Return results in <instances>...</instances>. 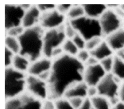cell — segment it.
I'll list each match as a JSON object with an SVG mask.
<instances>
[{"label":"cell","mask_w":124,"mask_h":109,"mask_svg":"<svg viewBox=\"0 0 124 109\" xmlns=\"http://www.w3.org/2000/svg\"><path fill=\"white\" fill-rule=\"evenodd\" d=\"M92 106L94 109H111V106L107 98L97 95L91 98Z\"/></svg>","instance_id":"44dd1931"},{"label":"cell","mask_w":124,"mask_h":109,"mask_svg":"<svg viewBox=\"0 0 124 109\" xmlns=\"http://www.w3.org/2000/svg\"><path fill=\"white\" fill-rule=\"evenodd\" d=\"M52 62V60L45 57H42L31 63L27 74L38 77L43 73L51 70Z\"/></svg>","instance_id":"4fadbf2b"},{"label":"cell","mask_w":124,"mask_h":109,"mask_svg":"<svg viewBox=\"0 0 124 109\" xmlns=\"http://www.w3.org/2000/svg\"><path fill=\"white\" fill-rule=\"evenodd\" d=\"M66 39L64 24L58 28L46 30L43 39V57L51 59L52 52L62 47Z\"/></svg>","instance_id":"5b68a950"},{"label":"cell","mask_w":124,"mask_h":109,"mask_svg":"<svg viewBox=\"0 0 124 109\" xmlns=\"http://www.w3.org/2000/svg\"><path fill=\"white\" fill-rule=\"evenodd\" d=\"M90 56L91 55L89 51L85 49L79 50L78 54L76 55V57L80 62L84 64Z\"/></svg>","instance_id":"4dcf8cb0"},{"label":"cell","mask_w":124,"mask_h":109,"mask_svg":"<svg viewBox=\"0 0 124 109\" xmlns=\"http://www.w3.org/2000/svg\"><path fill=\"white\" fill-rule=\"evenodd\" d=\"M107 73L100 64L85 66L83 82L88 86H96Z\"/></svg>","instance_id":"7c38bea8"},{"label":"cell","mask_w":124,"mask_h":109,"mask_svg":"<svg viewBox=\"0 0 124 109\" xmlns=\"http://www.w3.org/2000/svg\"><path fill=\"white\" fill-rule=\"evenodd\" d=\"M99 63V61L97 59H96L95 57L91 55L84 65V66H93Z\"/></svg>","instance_id":"f35d334b"},{"label":"cell","mask_w":124,"mask_h":109,"mask_svg":"<svg viewBox=\"0 0 124 109\" xmlns=\"http://www.w3.org/2000/svg\"><path fill=\"white\" fill-rule=\"evenodd\" d=\"M5 47L15 54H19L20 45L17 38L6 35L5 39Z\"/></svg>","instance_id":"603a6c76"},{"label":"cell","mask_w":124,"mask_h":109,"mask_svg":"<svg viewBox=\"0 0 124 109\" xmlns=\"http://www.w3.org/2000/svg\"><path fill=\"white\" fill-rule=\"evenodd\" d=\"M42 103L26 91L17 97L6 100L5 109H42Z\"/></svg>","instance_id":"52a82bcc"},{"label":"cell","mask_w":124,"mask_h":109,"mask_svg":"<svg viewBox=\"0 0 124 109\" xmlns=\"http://www.w3.org/2000/svg\"><path fill=\"white\" fill-rule=\"evenodd\" d=\"M72 6L71 4H58L56 5V9L61 14L65 15L69 11V9Z\"/></svg>","instance_id":"836d02e7"},{"label":"cell","mask_w":124,"mask_h":109,"mask_svg":"<svg viewBox=\"0 0 124 109\" xmlns=\"http://www.w3.org/2000/svg\"><path fill=\"white\" fill-rule=\"evenodd\" d=\"M28 74L15 69L13 67L5 68V96L6 100L17 97L26 92Z\"/></svg>","instance_id":"3957f363"},{"label":"cell","mask_w":124,"mask_h":109,"mask_svg":"<svg viewBox=\"0 0 124 109\" xmlns=\"http://www.w3.org/2000/svg\"><path fill=\"white\" fill-rule=\"evenodd\" d=\"M123 24H124V22H123Z\"/></svg>","instance_id":"ee69618b"},{"label":"cell","mask_w":124,"mask_h":109,"mask_svg":"<svg viewBox=\"0 0 124 109\" xmlns=\"http://www.w3.org/2000/svg\"><path fill=\"white\" fill-rule=\"evenodd\" d=\"M37 6L40 12L44 13L46 11L52 10L56 9V5L55 4H38Z\"/></svg>","instance_id":"d590c367"},{"label":"cell","mask_w":124,"mask_h":109,"mask_svg":"<svg viewBox=\"0 0 124 109\" xmlns=\"http://www.w3.org/2000/svg\"><path fill=\"white\" fill-rule=\"evenodd\" d=\"M124 12V4H123V5H121V6H120V7H119Z\"/></svg>","instance_id":"7bdbcfd3"},{"label":"cell","mask_w":124,"mask_h":109,"mask_svg":"<svg viewBox=\"0 0 124 109\" xmlns=\"http://www.w3.org/2000/svg\"><path fill=\"white\" fill-rule=\"evenodd\" d=\"M82 5L84 8L86 16L98 19L108 9L107 5L103 4Z\"/></svg>","instance_id":"ac0fdd59"},{"label":"cell","mask_w":124,"mask_h":109,"mask_svg":"<svg viewBox=\"0 0 124 109\" xmlns=\"http://www.w3.org/2000/svg\"><path fill=\"white\" fill-rule=\"evenodd\" d=\"M121 81L111 73H107L96 86L98 95L108 99L119 97Z\"/></svg>","instance_id":"8992f818"},{"label":"cell","mask_w":124,"mask_h":109,"mask_svg":"<svg viewBox=\"0 0 124 109\" xmlns=\"http://www.w3.org/2000/svg\"><path fill=\"white\" fill-rule=\"evenodd\" d=\"M85 99L81 97H73L68 100L74 109H78L82 105Z\"/></svg>","instance_id":"d6a6232c"},{"label":"cell","mask_w":124,"mask_h":109,"mask_svg":"<svg viewBox=\"0 0 124 109\" xmlns=\"http://www.w3.org/2000/svg\"><path fill=\"white\" fill-rule=\"evenodd\" d=\"M52 61L50 76L47 82V99L54 101L63 97L70 87L83 81L85 66L76 56L65 53Z\"/></svg>","instance_id":"6da1fadb"},{"label":"cell","mask_w":124,"mask_h":109,"mask_svg":"<svg viewBox=\"0 0 124 109\" xmlns=\"http://www.w3.org/2000/svg\"><path fill=\"white\" fill-rule=\"evenodd\" d=\"M111 109H124V102L120 100L116 104L111 107Z\"/></svg>","instance_id":"60d3db41"},{"label":"cell","mask_w":124,"mask_h":109,"mask_svg":"<svg viewBox=\"0 0 124 109\" xmlns=\"http://www.w3.org/2000/svg\"><path fill=\"white\" fill-rule=\"evenodd\" d=\"M54 101L56 109H74L69 100L64 97L59 98Z\"/></svg>","instance_id":"484cf974"},{"label":"cell","mask_w":124,"mask_h":109,"mask_svg":"<svg viewBox=\"0 0 124 109\" xmlns=\"http://www.w3.org/2000/svg\"><path fill=\"white\" fill-rule=\"evenodd\" d=\"M65 15L60 13L56 9L42 13L39 25L45 30L58 28L65 22Z\"/></svg>","instance_id":"8fae6325"},{"label":"cell","mask_w":124,"mask_h":109,"mask_svg":"<svg viewBox=\"0 0 124 109\" xmlns=\"http://www.w3.org/2000/svg\"><path fill=\"white\" fill-rule=\"evenodd\" d=\"M41 14L37 5H31L25 12L22 19V26L26 29L39 25Z\"/></svg>","instance_id":"5bb4252c"},{"label":"cell","mask_w":124,"mask_h":109,"mask_svg":"<svg viewBox=\"0 0 124 109\" xmlns=\"http://www.w3.org/2000/svg\"><path fill=\"white\" fill-rule=\"evenodd\" d=\"M98 95L96 86H88L87 89V97L91 99Z\"/></svg>","instance_id":"8d00e7d4"},{"label":"cell","mask_w":124,"mask_h":109,"mask_svg":"<svg viewBox=\"0 0 124 109\" xmlns=\"http://www.w3.org/2000/svg\"><path fill=\"white\" fill-rule=\"evenodd\" d=\"M26 91L42 101L48 98L47 82L36 76L28 74Z\"/></svg>","instance_id":"9c48e42d"},{"label":"cell","mask_w":124,"mask_h":109,"mask_svg":"<svg viewBox=\"0 0 124 109\" xmlns=\"http://www.w3.org/2000/svg\"><path fill=\"white\" fill-rule=\"evenodd\" d=\"M114 63V55L105 58L99 61V64L107 73L111 72Z\"/></svg>","instance_id":"d4e9b609"},{"label":"cell","mask_w":124,"mask_h":109,"mask_svg":"<svg viewBox=\"0 0 124 109\" xmlns=\"http://www.w3.org/2000/svg\"><path fill=\"white\" fill-rule=\"evenodd\" d=\"M116 55L124 61V49L117 52Z\"/></svg>","instance_id":"b9f144b4"},{"label":"cell","mask_w":124,"mask_h":109,"mask_svg":"<svg viewBox=\"0 0 124 109\" xmlns=\"http://www.w3.org/2000/svg\"><path fill=\"white\" fill-rule=\"evenodd\" d=\"M85 15L84 8L82 5H72L66 14L68 20L71 21L75 20Z\"/></svg>","instance_id":"7402d4cb"},{"label":"cell","mask_w":124,"mask_h":109,"mask_svg":"<svg viewBox=\"0 0 124 109\" xmlns=\"http://www.w3.org/2000/svg\"><path fill=\"white\" fill-rule=\"evenodd\" d=\"M102 37H97L92 38L86 41L85 49L90 52L96 48L102 41Z\"/></svg>","instance_id":"4316f807"},{"label":"cell","mask_w":124,"mask_h":109,"mask_svg":"<svg viewBox=\"0 0 124 109\" xmlns=\"http://www.w3.org/2000/svg\"><path fill=\"white\" fill-rule=\"evenodd\" d=\"M62 49L64 53L68 55L76 56L79 50L71 39H67L62 45Z\"/></svg>","instance_id":"cb8c5ba5"},{"label":"cell","mask_w":124,"mask_h":109,"mask_svg":"<svg viewBox=\"0 0 124 109\" xmlns=\"http://www.w3.org/2000/svg\"><path fill=\"white\" fill-rule=\"evenodd\" d=\"M88 86L83 82H78L68 89L63 97L69 99L73 97L87 98V89Z\"/></svg>","instance_id":"2e32d148"},{"label":"cell","mask_w":124,"mask_h":109,"mask_svg":"<svg viewBox=\"0 0 124 109\" xmlns=\"http://www.w3.org/2000/svg\"><path fill=\"white\" fill-rule=\"evenodd\" d=\"M89 52L91 56L100 61L105 58L113 55V51L105 40H103L96 48Z\"/></svg>","instance_id":"e0dca14e"},{"label":"cell","mask_w":124,"mask_h":109,"mask_svg":"<svg viewBox=\"0 0 124 109\" xmlns=\"http://www.w3.org/2000/svg\"><path fill=\"white\" fill-rule=\"evenodd\" d=\"M12 51L5 47V68L12 66L13 57L15 55Z\"/></svg>","instance_id":"1f68e13d"},{"label":"cell","mask_w":124,"mask_h":109,"mask_svg":"<svg viewBox=\"0 0 124 109\" xmlns=\"http://www.w3.org/2000/svg\"><path fill=\"white\" fill-rule=\"evenodd\" d=\"M39 25L25 29L17 39L20 45L19 54L31 63L43 56V39L45 32Z\"/></svg>","instance_id":"7a4b0ae2"},{"label":"cell","mask_w":124,"mask_h":109,"mask_svg":"<svg viewBox=\"0 0 124 109\" xmlns=\"http://www.w3.org/2000/svg\"><path fill=\"white\" fill-rule=\"evenodd\" d=\"M119 97L121 101L124 102V81L121 83L119 90Z\"/></svg>","instance_id":"ab89813d"},{"label":"cell","mask_w":124,"mask_h":109,"mask_svg":"<svg viewBox=\"0 0 124 109\" xmlns=\"http://www.w3.org/2000/svg\"><path fill=\"white\" fill-rule=\"evenodd\" d=\"M72 26L86 41L97 37H103L99 19L86 15L79 18L70 21Z\"/></svg>","instance_id":"277c9868"},{"label":"cell","mask_w":124,"mask_h":109,"mask_svg":"<svg viewBox=\"0 0 124 109\" xmlns=\"http://www.w3.org/2000/svg\"><path fill=\"white\" fill-rule=\"evenodd\" d=\"M111 73L122 81H124V61L116 54L114 55V63Z\"/></svg>","instance_id":"ffe728a7"},{"label":"cell","mask_w":124,"mask_h":109,"mask_svg":"<svg viewBox=\"0 0 124 109\" xmlns=\"http://www.w3.org/2000/svg\"><path fill=\"white\" fill-rule=\"evenodd\" d=\"M31 63L27 58L18 54H15L11 67L17 71L27 73Z\"/></svg>","instance_id":"d6986e66"},{"label":"cell","mask_w":124,"mask_h":109,"mask_svg":"<svg viewBox=\"0 0 124 109\" xmlns=\"http://www.w3.org/2000/svg\"><path fill=\"white\" fill-rule=\"evenodd\" d=\"M42 109H56L54 101L49 99L43 101L42 103Z\"/></svg>","instance_id":"e575fe53"},{"label":"cell","mask_w":124,"mask_h":109,"mask_svg":"<svg viewBox=\"0 0 124 109\" xmlns=\"http://www.w3.org/2000/svg\"><path fill=\"white\" fill-rule=\"evenodd\" d=\"M79 50L85 49L86 41L78 34H77L72 39Z\"/></svg>","instance_id":"f546056e"},{"label":"cell","mask_w":124,"mask_h":109,"mask_svg":"<svg viewBox=\"0 0 124 109\" xmlns=\"http://www.w3.org/2000/svg\"><path fill=\"white\" fill-rule=\"evenodd\" d=\"M78 109H92L91 100L89 98H86L82 105Z\"/></svg>","instance_id":"74e56055"},{"label":"cell","mask_w":124,"mask_h":109,"mask_svg":"<svg viewBox=\"0 0 124 109\" xmlns=\"http://www.w3.org/2000/svg\"><path fill=\"white\" fill-rule=\"evenodd\" d=\"M26 10L21 5H5V30L22 26V19Z\"/></svg>","instance_id":"30bf717a"},{"label":"cell","mask_w":124,"mask_h":109,"mask_svg":"<svg viewBox=\"0 0 124 109\" xmlns=\"http://www.w3.org/2000/svg\"><path fill=\"white\" fill-rule=\"evenodd\" d=\"M64 33L66 39L72 40L77 34V31L72 26L70 20H66L64 23Z\"/></svg>","instance_id":"83f0119b"},{"label":"cell","mask_w":124,"mask_h":109,"mask_svg":"<svg viewBox=\"0 0 124 109\" xmlns=\"http://www.w3.org/2000/svg\"><path fill=\"white\" fill-rule=\"evenodd\" d=\"M105 41L113 51L116 52L124 49V28L112 33L106 37Z\"/></svg>","instance_id":"9a60e30c"},{"label":"cell","mask_w":124,"mask_h":109,"mask_svg":"<svg viewBox=\"0 0 124 109\" xmlns=\"http://www.w3.org/2000/svg\"><path fill=\"white\" fill-rule=\"evenodd\" d=\"M103 37H106L122 28L121 17L113 9H107L99 18Z\"/></svg>","instance_id":"ba28073f"},{"label":"cell","mask_w":124,"mask_h":109,"mask_svg":"<svg viewBox=\"0 0 124 109\" xmlns=\"http://www.w3.org/2000/svg\"><path fill=\"white\" fill-rule=\"evenodd\" d=\"M25 29V28L22 26H20L11 28L9 30H6V32L7 33V35L8 36L18 38L24 32Z\"/></svg>","instance_id":"f1b7e54d"}]
</instances>
